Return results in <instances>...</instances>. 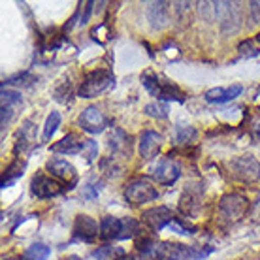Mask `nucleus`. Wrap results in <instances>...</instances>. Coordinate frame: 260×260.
I'll return each instance as SVG.
<instances>
[{"label":"nucleus","mask_w":260,"mask_h":260,"mask_svg":"<svg viewBox=\"0 0 260 260\" xmlns=\"http://www.w3.org/2000/svg\"><path fill=\"white\" fill-rule=\"evenodd\" d=\"M85 151H87V158L91 160V158H94L96 156V142H92V140H87V143H85Z\"/></svg>","instance_id":"obj_30"},{"label":"nucleus","mask_w":260,"mask_h":260,"mask_svg":"<svg viewBox=\"0 0 260 260\" xmlns=\"http://www.w3.org/2000/svg\"><path fill=\"white\" fill-rule=\"evenodd\" d=\"M176 217L172 213V209H168L166 206H156V208H151L147 211H143L142 221L147 224V226L153 230V232H158L162 230L164 226H170V222L174 221Z\"/></svg>","instance_id":"obj_12"},{"label":"nucleus","mask_w":260,"mask_h":260,"mask_svg":"<svg viewBox=\"0 0 260 260\" xmlns=\"http://www.w3.org/2000/svg\"><path fill=\"white\" fill-rule=\"evenodd\" d=\"M230 177L241 183H254L260 179V162L253 155L236 156L228 162Z\"/></svg>","instance_id":"obj_4"},{"label":"nucleus","mask_w":260,"mask_h":260,"mask_svg":"<svg viewBox=\"0 0 260 260\" xmlns=\"http://www.w3.org/2000/svg\"><path fill=\"white\" fill-rule=\"evenodd\" d=\"M85 143H87V140L72 132V134H66L62 140L53 143L51 151L53 153H62V155H79L81 151H85Z\"/></svg>","instance_id":"obj_15"},{"label":"nucleus","mask_w":260,"mask_h":260,"mask_svg":"<svg viewBox=\"0 0 260 260\" xmlns=\"http://www.w3.org/2000/svg\"><path fill=\"white\" fill-rule=\"evenodd\" d=\"M30 190L36 198H55L59 196L60 192L66 190V185L60 183L59 179H55L53 176H46V174H38V176L32 177V183H30Z\"/></svg>","instance_id":"obj_7"},{"label":"nucleus","mask_w":260,"mask_h":260,"mask_svg":"<svg viewBox=\"0 0 260 260\" xmlns=\"http://www.w3.org/2000/svg\"><path fill=\"white\" fill-rule=\"evenodd\" d=\"M64 260H81L79 256H76V254H70V256H66Z\"/></svg>","instance_id":"obj_32"},{"label":"nucleus","mask_w":260,"mask_h":260,"mask_svg":"<svg viewBox=\"0 0 260 260\" xmlns=\"http://www.w3.org/2000/svg\"><path fill=\"white\" fill-rule=\"evenodd\" d=\"M251 132H253V136L260 142V113L251 121Z\"/></svg>","instance_id":"obj_31"},{"label":"nucleus","mask_w":260,"mask_h":260,"mask_svg":"<svg viewBox=\"0 0 260 260\" xmlns=\"http://www.w3.org/2000/svg\"><path fill=\"white\" fill-rule=\"evenodd\" d=\"M156 198H158L156 187L145 179H134L124 187V200L130 206H143V204L155 202Z\"/></svg>","instance_id":"obj_5"},{"label":"nucleus","mask_w":260,"mask_h":260,"mask_svg":"<svg viewBox=\"0 0 260 260\" xmlns=\"http://www.w3.org/2000/svg\"><path fill=\"white\" fill-rule=\"evenodd\" d=\"M60 126V113L59 111H51L46 119L44 124V132H42V142H49L53 138V134L57 132V128Z\"/></svg>","instance_id":"obj_20"},{"label":"nucleus","mask_w":260,"mask_h":260,"mask_svg":"<svg viewBox=\"0 0 260 260\" xmlns=\"http://www.w3.org/2000/svg\"><path fill=\"white\" fill-rule=\"evenodd\" d=\"M198 206H200V196L192 194V192H185V196L181 198V211L183 213L192 215Z\"/></svg>","instance_id":"obj_25"},{"label":"nucleus","mask_w":260,"mask_h":260,"mask_svg":"<svg viewBox=\"0 0 260 260\" xmlns=\"http://www.w3.org/2000/svg\"><path fill=\"white\" fill-rule=\"evenodd\" d=\"M25 166H26L25 160L15 158V160H13V162L4 170V174H2V189L10 187L15 179H19V177L23 176V172H25Z\"/></svg>","instance_id":"obj_17"},{"label":"nucleus","mask_w":260,"mask_h":260,"mask_svg":"<svg viewBox=\"0 0 260 260\" xmlns=\"http://www.w3.org/2000/svg\"><path fill=\"white\" fill-rule=\"evenodd\" d=\"M260 49L253 47V42H243L240 44V55L241 57H254V55H258Z\"/></svg>","instance_id":"obj_27"},{"label":"nucleus","mask_w":260,"mask_h":260,"mask_svg":"<svg viewBox=\"0 0 260 260\" xmlns=\"http://www.w3.org/2000/svg\"><path fill=\"white\" fill-rule=\"evenodd\" d=\"M92 6H94V2H81L78 6V10H76V13L72 15L70 23L64 26V28H72L74 25H87V21H89V17H91L92 13Z\"/></svg>","instance_id":"obj_19"},{"label":"nucleus","mask_w":260,"mask_h":260,"mask_svg":"<svg viewBox=\"0 0 260 260\" xmlns=\"http://www.w3.org/2000/svg\"><path fill=\"white\" fill-rule=\"evenodd\" d=\"M142 232L140 230V222L132 217H113V215H106L100 221V238L106 241L110 240H130Z\"/></svg>","instance_id":"obj_1"},{"label":"nucleus","mask_w":260,"mask_h":260,"mask_svg":"<svg viewBox=\"0 0 260 260\" xmlns=\"http://www.w3.org/2000/svg\"><path fill=\"white\" fill-rule=\"evenodd\" d=\"M72 236L76 241H85L91 243L96 240V236H100V226L96 224V221L89 217V215H78L74 221V230Z\"/></svg>","instance_id":"obj_11"},{"label":"nucleus","mask_w":260,"mask_h":260,"mask_svg":"<svg viewBox=\"0 0 260 260\" xmlns=\"http://www.w3.org/2000/svg\"><path fill=\"white\" fill-rule=\"evenodd\" d=\"M145 113L155 119H166L168 117V106L162 102H151L145 106Z\"/></svg>","instance_id":"obj_26"},{"label":"nucleus","mask_w":260,"mask_h":260,"mask_svg":"<svg viewBox=\"0 0 260 260\" xmlns=\"http://www.w3.org/2000/svg\"><path fill=\"white\" fill-rule=\"evenodd\" d=\"M128 134H124L121 128H113L110 138H108V147L113 153H124V151H128Z\"/></svg>","instance_id":"obj_18"},{"label":"nucleus","mask_w":260,"mask_h":260,"mask_svg":"<svg viewBox=\"0 0 260 260\" xmlns=\"http://www.w3.org/2000/svg\"><path fill=\"white\" fill-rule=\"evenodd\" d=\"M243 92V87L241 85H230V87H215V89H209L206 92V102L209 104H224V102H230L238 98Z\"/></svg>","instance_id":"obj_16"},{"label":"nucleus","mask_w":260,"mask_h":260,"mask_svg":"<svg viewBox=\"0 0 260 260\" xmlns=\"http://www.w3.org/2000/svg\"><path fill=\"white\" fill-rule=\"evenodd\" d=\"M179 176H181V168L172 156H162L151 166V177L164 187L174 185L179 179Z\"/></svg>","instance_id":"obj_6"},{"label":"nucleus","mask_w":260,"mask_h":260,"mask_svg":"<svg viewBox=\"0 0 260 260\" xmlns=\"http://www.w3.org/2000/svg\"><path fill=\"white\" fill-rule=\"evenodd\" d=\"M254 40H256V42H258V44H260V32L256 34V38H254Z\"/></svg>","instance_id":"obj_34"},{"label":"nucleus","mask_w":260,"mask_h":260,"mask_svg":"<svg viewBox=\"0 0 260 260\" xmlns=\"http://www.w3.org/2000/svg\"><path fill=\"white\" fill-rule=\"evenodd\" d=\"M142 83L149 91L151 96H155L156 100H174V102H185L187 100V94L176 83H172L170 79L160 78L158 74L145 72L142 76Z\"/></svg>","instance_id":"obj_2"},{"label":"nucleus","mask_w":260,"mask_h":260,"mask_svg":"<svg viewBox=\"0 0 260 260\" xmlns=\"http://www.w3.org/2000/svg\"><path fill=\"white\" fill-rule=\"evenodd\" d=\"M117 260H136V258H134V256H128V254H126V256H121V258H117Z\"/></svg>","instance_id":"obj_33"},{"label":"nucleus","mask_w":260,"mask_h":260,"mask_svg":"<svg viewBox=\"0 0 260 260\" xmlns=\"http://www.w3.org/2000/svg\"><path fill=\"white\" fill-rule=\"evenodd\" d=\"M247 198H243L241 194H226L221 198V204H219V213L224 221L234 222L240 221L243 215L247 213Z\"/></svg>","instance_id":"obj_8"},{"label":"nucleus","mask_w":260,"mask_h":260,"mask_svg":"<svg viewBox=\"0 0 260 260\" xmlns=\"http://www.w3.org/2000/svg\"><path fill=\"white\" fill-rule=\"evenodd\" d=\"M34 142L32 136V126H30V121H26L23 126H21L19 134H17V143H15V151H25L30 143Z\"/></svg>","instance_id":"obj_23"},{"label":"nucleus","mask_w":260,"mask_h":260,"mask_svg":"<svg viewBox=\"0 0 260 260\" xmlns=\"http://www.w3.org/2000/svg\"><path fill=\"white\" fill-rule=\"evenodd\" d=\"M111 85H113V74L110 70H104V68H96V70L85 74L83 81L79 85L78 94L81 98H94L98 94H102L104 91H108Z\"/></svg>","instance_id":"obj_3"},{"label":"nucleus","mask_w":260,"mask_h":260,"mask_svg":"<svg viewBox=\"0 0 260 260\" xmlns=\"http://www.w3.org/2000/svg\"><path fill=\"white\" fill-rule=\"evenodd\" d=\"M49 253H51V251H49L47 245H44V243H32V245L23 253L21 260H46L47 256H49Z\"/></svg>","instance_id":"obj_21"},{"label":"nucleus","mask_w":260,"mask_h":260,"mask_svg":"<svg viewBox=\"0 0 260 260\" xmlns=\"http://www.w3.org/2000/svg\"><path fill=\"white\" fill-rule=\"evenodd\" d=\"M21 108H23L21 92L12 91V89H2V126L12 123V119L17 115Z\"/></svg>","instance_id":"obj_13"},{"label":"nucleus","mask_w":260,"mask_h":260,"mask_svg":"<svg viewBox=\"0 0 260 260\" xmlns=\"http://www.w3.org/2000/svg\"><path fill=\"white\" fill-rule=\"evenodd\" d=\"M160 145H162V134H158L155 130H143L138 149H140L142 158H153L158 153Z\"/></svg>","instance_id":"obj_14"},{"label":"nucleus","mask_w":260,"mask_h":260,"mask_svg":"<svg viewBox=\"0 0 260 260\" xmlns=\"http://www.w3.org/2000/svg\"><path fill=\"white\" fill-rule=\"evenodd\" d=\"M123 254H124L123 249L104 245V247H98L96 251H92V258H96V260H117L119 256H123Z\"/></svg>","instance_id":"obj_24"},{"label":"nucleus","mask_w":260,"mask_h":260,"mask_svg":"<svg viewBox=\"0 0 260 260\" xmlns=\"http://www.w3.org/2000/svg\"><path fill=\"white\" fill-rule=\"evenodd\" d=\"M196 140V130L192 126H176L174 130V143L177 145H189Z\"/></svg>","instance_id":"obj_22"},{"label":"nucleus","mask_w":260,"mask_h":260,"mask_svg":"<svg viewBox=\"0 0 260 260\" xmlns=\"http://www.w3.org/2000/svg\"><path fill=\"white\" fill-rule=\"evenodd\" d=\"M168 228H170V230H174V232H177V234H181V236H190V234H192V228L181 224V222L177 221V219H174V221L170 222Z\"/></svg>","instance_id":"obj_28"},{"label":"nucleus","mask_w":260,"mask_h":260,"mask_svg":"<svg viewBox=\"0 0 260 260\" xmlns=\"http://www.w3.org/2000/svg\"><path fill=\"white\" fill-rule=\"evenodd\" d=\"M98 190H100V187H94V183L89 181L83 187V196H85V198H96Z\"/></svg>","instance_id":"obj_29"},{"label":"nucleus","mask_w":260,"mask_h":260,"mask_svg":"<svg viewBox=\"0 0 260 260\" xmlns=\"http://www.w3.org/2000/svg\"><path fill=\"white\" fill-rule=\"evenodd\" d=\"M79 128L89 132V134H100L108 128L110 124V119L104 115V111H100L96 106H89L81 111V115L78 119Z\"/></svg>","instance_id":"obj_9"},{"label":"nucleus","mask_w":260,"mask_h":260,"mask_svg":"<svg viewBox=\"0 0 260 260\" xmlns=\"http://www.w3.org/2000/svg\"><path fill=\"white\" fill-rule=\"evenodd\" d=\"M46 168L49 172V176L59 179L60 183H64L66 189H74L76 187V183H78V172H76V168L68 160H64V158H51L47 162Z\"/></svg>","instance_id":"obj_10"}]
</instances>
